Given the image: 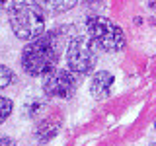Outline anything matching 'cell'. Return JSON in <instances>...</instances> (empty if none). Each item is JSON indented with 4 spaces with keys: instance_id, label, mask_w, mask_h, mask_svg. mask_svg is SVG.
<instances>
[{
    "instance_id": "cell-10",
    "label": "cell",
    "mask_w": 156,
    "mask_h": 146,
    "mask_svg": "<svg viewBox=\"0 0 156 146\" xmlns=\"http://www.w3.org/2000/svg\"><path fill=\"white\" fill-rule=\"evenodd\" d=\"M84 2H86L90 8H101V6L105 4V0H84Z\"/></svg>"
},
{
    "instance_id": "cell-8",
    "label": "cell",
    "mask_w": 156,
    "mask_h": 146,
    "mask_svg": "<svg viewBox=\"0 0 156 146\" xmlns=\"http://www.w3.org/2000/svg\"><path fill=\"white\" fill-rule=\"evenodd\" d=\"M12 80H14L12 68H8L6 64H0V90L8 88L10 84H12Z\"/></svg>"
},
{
    "instance_id": "cell-9",
    "label": "cell",
    "mask_w": 156,
    "mask_h": 146,
    "mask_svg": "<svg viewBox=\"0 0 156 146\" xmlns=\"http://www.w3.org/2000/svg\"><path fill=\"white\" fill-rule=\"evenodd\" d=\"M12 109H14L12 101H10L8 97L0 96V125H2L4 121H6L8 117H10V113H12Z\"/></svg>"
},
{
    "instance_id": "cell-3",
    "label": "cell",
    "mask_w": 156,
    "mask_h": 146,
    "mask_svg": "<svg viewBox=\"0 0 156 146\" xmlns=\"http://www.w3.org/2000/svg\"><path fill=\"white\" fill-rule=\"evenodd\" d=\"M88 35L94 39V43L107 53H119L125 47V33L123 29L104 16H90L86 19Z\"/></svg>"
},
{
    "instance_id": "cell-6",
    "label": "cell",
    "mask_w": 156,
    "mask_h": 146,
    "mask_svg": "<svg viewBox=\"0 0 156 146\" xmlns=\"http://www.w3.org/2000/svg\"><path fill=\"white\" fill-rule=\"evenodd\" d=\"M113 84H115V76L107 70H100V72H96L90 80V94L94 96L96 99H105V97L111 94Z\"/></svg>"
},
{
    "instance_id": "cell-2",
    "label": "cell",
    "mask_w": 156,
    "mask_h": 146,
    "mask_svg": "<svg viewBox=\"0 0 156 146\" xmlns=\"http://www.w3.org/2000/svg\"><path fill=\"white\" fill-rule=\"evenodd\" d=\"M8 22L18 39L33 41L45 31V8L37 0H12L8 6Z\"/></svg>"
},
{
    "instance_id": "cell-13",
    "label": "cell",
    "mask_w": 156,
    "mask_h": 146,
    "mask_svg": "<svg viewBox=\"0 0 156 146\" xmlns=\"http://www.w3.org/2000/svg\"><path fill=\"white\" fill-rule=\"evenodd\" d=\"M6 4H8V0H0V8H4Z\"/></svg>"
},
{
    "instance_id": "cell-12",
    "label": "cell",
    "mask_w": 156,
    "mask_h": 146,
    "mask_svg": "<svg viewBox=\"0 0 156 146\" xmlns=\"http://www.w3.org/2000/svg\"><path fill=\"white\" fill-rule=\"evenodd\" d=\"M148 6L152 10H156V0H148Z\"/></svg>"
},
{
    "instance_id": "cell-11",
    "label": "cell",
    "mask_w": 156,
    "mask_h": 146,
    "mask_svg": "<svg viewBox=\"0 0 156 146\" xmlns=\"http://www.w3.org/2000/svg\"><path fill=\"white\" fill-rule=\"evenodd\" d=\"M0 146H16V144H14L12 138H8V136H2V134H0Z\"/></svg>"
},
{
    "instance_id": "cell-7",
    "label": "cell",
    "mask_w": 156,
    "mask_h": 146,
    "mask_svg": "<svg viewBox=\"0 0 156 146\" xmlns=\"http://www.w3.org/2000/svg\"><path fill=\"white\" fill-rule=\"evenodd\" d=\"M43 8L47 10L49 14H62V12H68L72 10L78 4V0H41Z\"/></svg>"
},
{
    "instance_id": "cell-5",
    "label": "cell",
    "mask_w": 156,
    "mask_h": 146,
    "mask_svg": "<svg viewBox=\"0 0 156 146\" xmlns=\"http://www.w3.org/2000/svg\"><path fill=\"white\" fill-rule=\"evenodd\" d=\"M43 94L53 99H70L78 90L76 74L70 68H55L43 76Z\"/></svg>"
},
{
    "instance_id": "cell-1",
    "label": "cell",
    "mask_w": 156,
    "mask_h": 146,
    "mask_svg": "<svg viewBox=\"0 0 156 146\" xmlns=\"http://www.w3.org/2000/svg\"><path fill=\"white\" fill-rule=\"evenodd\" d=\"M61 58L58 33L49 31L29 41L22 51V68L29 76H45L57 68Z\"/></svg>"
},
{
    "instance_id": "cell-14",
    "label": "cell",
    "mask_w": 156,
    "mask_h": 146,
    "mask_svg": "<svg viewBox=\"0 0 156 146\" xmlns=\"http://www.w3.org/2000/svg\"><path fill=\"white\" fill-rule=\"evenodd\" d=\"M154 130H156V123H154Z\"/></svg>"
},
{
    "instance_id": "cell-4",
    "label": "cell",
    "mask_w": 156,
    "mask_h": 146,
    "mask_svg": "<svg viewBox=\"0 0 156 146\" xmlns=\"http://www.w3.org/2000/svg\"><path fill=\"white\" fill-rule=\"evenodd\" d=\"M66 64L74 74L86 76L98 64V49L90 35H74L66 49Z\"/></svg>"
}]
</instances>
